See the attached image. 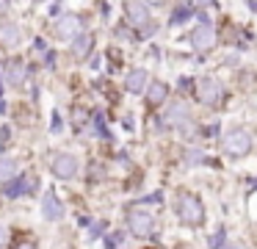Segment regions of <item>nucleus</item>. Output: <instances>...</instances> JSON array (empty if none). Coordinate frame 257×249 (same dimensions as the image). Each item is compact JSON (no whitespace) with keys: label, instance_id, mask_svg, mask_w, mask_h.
<instances>
[{"label":"nucleus","instance_id":"22","mask_svg":"<svg viewBox=\"0 0 257 249\" xmlns=\"http://www.w3.org/2000/svg\"><path fill=\"white\" fill-rule=\"evenodd\" d=\"M6 9H9V3H6V0H0V14H3Z\"/></svg>","mask_w":257,"mask_h":249},{"label":"nucleus","instance_id":"9","mask_svg":"<svg viewBox=\"0 0 257 249\" xmlns=\"http://www.w3.org/2000/svg\"><path fill=\"white\" fill-rule=\"evenodd\" d=\"M213 31H210V25H199L194 33H191V44H194L196 50H210L213 47Z\"/></svg>","mask_w":257,"mask_h":249},{"label":"nucleus","instance_id":"12","mask_svg":"<svg viewBox=\"0 0 257 249\" xmlns=\"http://www.w3.org/2000/svg\"><path fill=\"white\" fill-rule=\"evenodd\" d=\"M20 36H23V28L20 25H14V22H3V25H0V42L3 44L12 47V44L20 42Z\"/></svg>","mask_w":257,"mask_h":249},{"label":"nucleus","instance_id":"10","mask_svg":"<svg viewBox=\"0 0 257 249\" xmlns=\"http://www.w3.org/2000/svg\"><path fill=\"white\" fill-rule=\"evenodd\" d=\"M91 47H94V36H91V33H80V36L72 42V55L83 61V58H89Z\"/></svg>","mask_w":257,"mask_h":249},{"label":"nucleus","instance_id":"18","mask_svg":"<svg viewBox=\"0 0 257 249\" xmlns=\"http://www.w3.org/2000/svg\"><path fill=\"white\" fill-rule=\"evenodd\" d=\"M221 241H224V232H221V230H218V232H216V235H213V238H210V249H216V246H221Z\"/></svg>","mask_w":257,"mask_h":249},{"label":"nucleus","instance_id":"2","mask_svg":"<svg viewBox=\"0 0 257 249\" xmlns=\"http://www.w3.org/2000/svg\"><path fill=\"white\" fill-rule=\"evenodd\" d=\"M249 147H251V136L246 130H232V133H227V138H224V149H227L232 158L246 155Z\"/></svg>","mask_w":257,"mask_h":249},{"label":"nucleus","instance_id":"1","mask_svg":"<svg viewBox=\"0 0 257 249\" xmlns=\"http://www.w3.org/2000/svg\"><path fill=\"white\" fill-rule=\"evenodd\" d=\"M177 213L185 224H202V219H205V208L194 194H183L177 199Z\"/></svg>","mask_w":257,"mask_h":249},{"label":"nucleus","instance_id":"14","mask_svg":"<svg viewBox=\"0 0 257 249\" xmlns=\"http://www.w3.org/2000/svg\"><path fill=\"white\" fill-rule=\"evenodd\" d=\"M166 94H169V89H166V83H150V89H147V100H150V105H161L163 100H166Z\"/></svg>","mask_w":257,"mask_h":249},{"label":"nucleus","instance_id":"6","mask_svg":"<svg viewBox=\"0 0 257 249\" xmlns=\"http://www.w3.org/2000/svg\"><path fill=\"white\" fill-rule=\"evenodd\" d=\"M42 213H45V219H50V221H58L64 216V205L58 202V197L53 191H47L45 199H42Z\"/></svg>","mask_w":257,"mask_h":249},{"label":"nucleus","instance_id":"17","mask_svg":"<svg viewBox=\"0 0 257 249\" xmlns=\"http://www.w3.org/2000/svg\"><path fill=\"white\" fill-rule=\"evenodd\" d=\"M166 119H169V122H177V119H180V125H185V122H188V108H185L183 103L172 105V108L166 111Z\"/></svg>","mask_w":257,"mask_h":249},{"label":"nucleus","instance_id":"15","mask_svg":"<svg viewBox=\"0 0 257 249\" xmlns=\"http://www.w3.org/2000/svg\"><path fill=\"white\" fill-rule=\"evenodd\" d=\"M34 186H36L34 177H25V180H20V183L6 186V197H20V194H28V188H34Z\"/></svg>","mask_w":257,"mask_h":249},{"label":"nucleus","instance_id":"5","mask_svg":"<svg viewBox=\"0 0 257 249\" xmlns=\"http://www.w3.org/2000/svg\"><path fill=\"white\" fill-rule=\"evenodd\" d=\"M56 36L58 39H78L80 36V20L75 14H67V17H61V20L56 22Z\"/></svg>","mask_w":257,"mask_h":249},{"label":"nucleus","instance_id":"20","mask_svg":"<svg viewBox=\"0 0 257 249\" xmlns=\"http://www.w3.org/2000/svg\"><path fill=\"white\" fill-rule=\"evenodd\" d=\"M14 249H36V246H34V243H31V241H23V243H17V246H14Z\"/></svg>","mask_w":257,"mask_h":249},{"label":"nucleus","instance_id":"16","mask_svg":"<svg viewBox=\"0 0 257 249\" xmlns=\"http://www.w3.org/2000/svg\"><path fill=\"white\" fill-rule=\"evenodd\" d=\"M17 175V160L14 158H0V183H9Z\"/></svg>","mask_w":257,"mask_h":249},{"label":"nucleus","instance_id":"24","mask_svg":"<svg viewBox=\"0 0 257 249\" xmlns=\"http://www.w3.org/2000/svg\"><path fill=\"white\" fill-rule=\"evenodd\" d=\"M180 249H185V246H180Z\"/></svg>","mask_w":257,"mask_h":249},{"label":"nucleus","instance_id":"8","mask_svg":"<svg viewBox=\"0 0 257 249\" xmlns=\"http://www.w3.org/2000/svg\"><path fill=\"white\" fill-rule=\"evenodd\" d=\"M199 97H202V103H207V105L218 103V100H221V89H218V83L210 80V77L199 80Z\"/></svg>","mask_w":257,"mask_h":249},{"label":"nucleus","instance_id":"19","mask_svg":"<svg viewBox=\"0 0 257 249\" xmlns=\"http://www.w3.org/2000/svg\"><path fill=\"white\" fill-rule=\"evenodd\" d=\"M185 17H191V9H177V14H174V22H183Z\"/></svg>","mask_w":257,"mask_h":249},{"label":"nucleus","instance_id":"21","mask_svg":"<svg viewBox=\"0 0 257 249\" xmlns=\"http://www.w3.org/2000/svg\"><path fill=\"white\" fill-rule=\"evenodd\" d=\"M227 249H246V246H243V243H240V241H232V243H229Z\"/></svg>","mask_w":257,"mask_h":249},{"label":"nucleus","instance_id":"4","mask_svg":"<svg viewBox=\"0 0 257 249\" xmlns=\"http://www.w3.org/2000/svg\"><path fill=\"white\" fill-rule=\"evenodd\" d=\"M53 175L61 177V180H72L75 175H78V158L75 155H56L53 158Z\"/></svg>","mask_w":257,"mask_h":249},{"label":"nucleus","instance_id":"11","mask_svg":"<svg viewBox=\"0 0 257 249\" xmlns=\"http://www.w3.org/2000/svg\"><path fill=\"white\" fill-rule=\"evenodd\" d=\"M124 11H127V20L133 22V25H147V20H150V9L141 6V3H127Z\"/></svg>","mask_w":257,"mask_h":249},{"label":"nucleus","instance_id":"23","mask_svg":"<svg viewBox=\"0 0 257 249\" xmlns=\"http://www.w3.org/2000/svg\"><path fill=\"white\" fill-rule=\"evenodd\" d=\"M3 235H6V232H3V227H0V243H3Z\"/></svg>","mask_w":257,"mask_h":249},{"label":"nucleus","instance_id":"13","mask_svg":"<svg viewBox=\"0 0 257 249\" xmlns=\"http://www.w3.org/2000/svg\"><path fill=\"white\" fill-rule=\"evenodd\" d=\"M6 80L12 83V86H23V80H25V64L23 61H12V64H9Z\"/></svg>","mask_w":257,"mask_h":249},{"label":"nucleus","instance_id":"3","mask_svg":"<svg viewBox=\"0 0 257 249\" xmlns=\"http://www.w3.org/2000/svg\"><path fill=\"white\" fill-rule=\"evenodd\" d=\"M127 227H130V232H133L136 238H150V232H152V213H147V210H130Z\"/></svg>","mask_w":257,"mask_h":249},{"label":"nucleus","instance_id":"7","mask_svg":"<svg viewBox=\"0 0 257 249\" xmlns=\"http://www.w3.org/2000/svg\"><path fill=\"white\" fill-rule=\"evenodd\" d=\"M127 92H133V94H139V92H144V89H150V72L147 69H133L127 75Z\"/></svg>","mask_w":257,"mask_h":249}]
</instances>
